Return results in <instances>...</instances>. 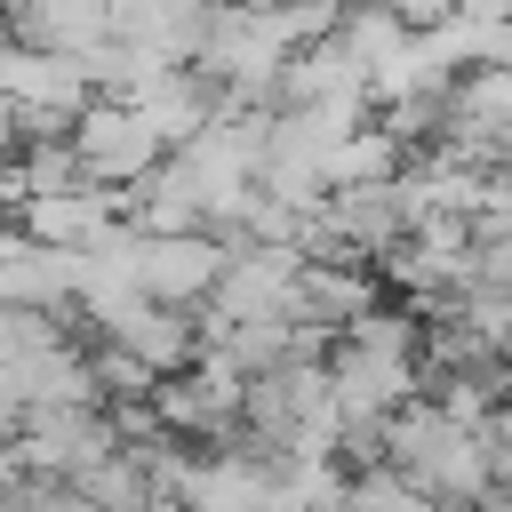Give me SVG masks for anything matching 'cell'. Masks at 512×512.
Returning a JSON list of instances; mask_svg holds the SVG:
<instances>
[{"label": "cell", "instance_id": "6da1fadb", "mask_svg": "<svg viewBox=\"0 0 512 512\" xmlns=\"http://www.w3.org/2000/svg\"><path fill=\"white\" fill-rule=\"evenodd\" d=\"M64 144H72L80 184H88V192H104V200H120V208H128V192L168 160V152H160V136H152L128 104H112V96H96V104L72 120V136H64Z\"/></svg>", "mask_w": 512, "mask_h": 512}]
</instances>
